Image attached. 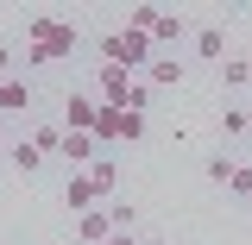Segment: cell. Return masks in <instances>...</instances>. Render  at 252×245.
<instances>
[{
  "label": "cell",
  "instance_id": "ac0fdd59",
  "mask_svg": "<svg viewBox=\"0 0 252 245\" xmlns=\"http://www.w3.org/2000/svg\"><path fill=\"white\" fill-rule=\"evenodd\" d=\"M120 138H126V145L145 138V113H120Z\"/></svg>",
  "mask_w": 252,
  "mask_h": 245
},
{
  "label": "cell",
  "instance_id": "d6986e66",
  "mask_svg": "<svg viewBox=\"0 0 252 245\" xmlns=\"http://www.w3.org/2000/svg\"><path fill=\"white\" fill-rule=\"evenodd\" d=\"M227 195H252V170H246V163H233V176H227Z\"/></svg>",
  "mask_w": 252,
  "mask_h": 245
},
{
  "label": "cell",
  "instance_id": "e0dca14e",
  "mask_svg": "<svg viewBox=\"0 0 252 245\" xmlns=\"http://www.w3.org/2000/svg\"><path fill=\"white\" fill-rule=\"evenodd\" d=\"M220 82H227V88H240V82H252L246 57H227V63H220Z\"/></svg>",
  "mask_w": 252,
  "mask_h": 245
},
{
  "label": "cell",
  "instance_id": "8992f818",
  "mask_svg": "<svg viewBox=\"0 0 252 245\" xmlns=\"http://www.w3.org/2000/svg\"><path fill=\"white\" fill-rule=\"evenodd\" d=\"M76 239H82V245H107V239H114V220H107V208H94V214L76 220Z\"/></svg>",
  "mask_w": 252,
  "mask_h": 245
},
{
  "label": "cell",
  "instance_id": "30bf717a",
  "mask_svg": "<svg viewBox=\"0 0 252 245\" xmlns=\"http://www.w3.org/2000/svg\"><path fill=\"white\" fill-rule=\"evenodd\" d=\"M6 163H13L19 176H38V163H44V151H38V145H6Z\"/></svg>",
  "mask_w": 252,
  "mask_h": 245
},
{
  "label": "cell",
  "instance_id": "7c38bea8",
  "mask_svg": "<svg viewBox=\"0 0 252 245\" xmlns=\"http://www.w3.org/2000/svg\"><path fill=\"white\" fill-rule=\"evenodd\" d=\"M94 145H120V107H101V120H94Z\"/></svg>",
  "mask_w": 252,
  "mask_h": 245
},
{
  "label": "cell",
  "instance_id": "7a4b0ae2",
  "mask_svg": "<svg viewBox=\"0 0 252 245\" xmlns=\"http://www.w3.org/2000/svg\"><path fill=\"white\" fill-rule=\"evenodd\" d=\"M152 38H145V31H107V38H101V63H114V69H126V76H132V69H152Z\"/></svg>",
  "mask_w": 252,
  "mask_h": 245
},
{
  "label": "cell",
  "instance_id": "9c48e42d",
  "mask_svg": "<svg viewBox=\"0 0 252 245\" xmlns=\"http://www.w3.org/2000/svg\"><path fill=\"white\" fill-rule=\"evenodd\" d=\"M63 157L69 163H94V132H63Z\"/></svg>",
  "mask_w": 252,
  "mask_h": 245
},
{
  "label": "cell",
  "instance_id": "44dd1931",
  "mask_svg": "<svg viewBox=\"0 0 252 245\" xmlns=\"http://www.w3.org/2000/svg\"><path fill=\"white\" fill-rule=\"evenodd\" d=\"M13 76V44H0V82Z\"/></svg>",
  "mask_w": 252,
  "mask_h": 245
},
{
  "label": "cell",
  "instance_id": "cb8c5ba5",
  "mask_svg": "<svg viewBox=\"0 0 252 245\" xmlns=\"http://www.w3.org/2000/svg\"><path fill=\"white\" fill-rule=\"evenodd\" d=\"M246 69H252V51H246Z\"/></svg>",
  "mask_w": 252,
  "mask_h": 245
},
{
  "label": "cell",
  "instance_id": "4fadbf2b",
  "mask_svg": "<svg viewBox=\"0 0 252 245\" xmlns=\"http://www.w3.org/2000/svg\"><path fill=\"white\" fill-rule=\"evenodd\" d=\"M183 19H177V13H164V19H158V26H152V44H183Z\"/></svg>",
  "mask_w": 252,
  "mask_h": 245
},
{
  "label": "cell",
  "instance_id": "7402d4cb",
  "mask_svg": "<svg viewBox=\"0 0 252 245\" xmlns=\"http://www.w3.org/2000/svg\"><path fill=\"white\" fill-rule=\"evenodd\" d=\"M107 245H139V239H132V233H114V239H107Z\"/></svg>",
  "mask_w": 252,
  "mask_h": 245
},
{
  "label": "cell",
  "instance_id": "277c9868",
  "mask_svg": "<svg viewBox=\"0 0 252 245\" xmlns=\"http://www.w3.org/2000/svg\"><path fill=\"white\" fill-rule=\"evenodd\" d=\"M63 208H69V214H76V220H82V214H94V208H101V189L89 183V170H76V176L63 183Z\"/></svg>",
  "mask_w": 252,
  "mask_h": 245
},
{
  "label": "cell",
  "instance_id": "d4e9b609",
  "mask_svg": "<svg viewBox=\"0 0 252 245\" xmlns=\"http://www.w3.org/2000/svg\"><path fill=\"white\" fill-rule=\"evenodd\" d=\"M246 208H252V195H246Z\"/></svg>",
  "mask_w": 252,
  "mask_h": 245
},
{
  "label": "cell",
  "instance_id": "8fae6325",
  "mask_svg": "<svg viewBox=\"0 0 252 245\" xmlns=\"http://www.w3.org/2000/svg\"><path fill=\"white\" fill-rule=\"evenodd\" d=\"M240 132H252V113L227 101V107H220V138H240Z\"/></svg>",
  "mask_w": 252,
  "mask_h": 245
},
{
  "label": "cell",
  "instance_id": "603a6c76",
  "mask_svg": "<svg viewBox=\"0 0 252 245\" xmlns=\"http://www.w3.org/2000/svg\"><path fill=\"white\" fill-rule=\"evenodd\" d=\"M139 245H170V239H139Z\"/></svg>",
  "mask_w": 252,
  "mask_h": 245
},
{
  "label": "cell",
  "instance_id": "5b68a950",
  "mask_svg": "<svg viewBox=\"0 0 252 245\" xmlns=\"http://www.w3.org/2000/svg\"><path fill=\"white\" fill-rule=\"evenodd\" d=\"M145 88H183V63L177 57H152V69H145Z\"/></svg>",
  "mask_w": 252,
  "mask_h": 245
},
{
  "label": "cell",
  "instance_id": "3957f363",
  "mask_svg": "<svg viewBox=\"0 0 252 245\" xmlns=\"http://www.w3.org/2000/svg\"><path fill=\"white\" fill-rule=\"evenodd\" d=\"M94 120H101V101L94 94H63V132H94Z\"/></svg>",
  "mask_w": 252,
  "mask_h": 245
},
{
  "label": "cell",
  "instance_id": "6da1fadb",
  "mask_svg": "<svg viewBox=\"0 0 252 245\" xmlns=\"http://www.w3.org/2000/svg\"><path fill=\"white\" fill-rule=\"evenodd\" d=\"M76 51V26L69 19H32L26 26V63H63Z\"/></svg>",
  "mask_w": 252,
  "mask_h": 245
},
{
  "label": "cell",
  "instance_id": "52a82bcc",
  "mask_svg": "<svg viewBox=\"0 0 252 245\" xmlns=\"http://www.w3.org/2000/svg\"><path fill=\"white\" fill-rule=\"evenodd\" d=\"M195 57H202V63H227V31L202 26V31H195Z\"/></svg>",
  "mask_w": 252,
  "mask_h": 245
},
{
  "label": "cell",
  "instance_id": "2e32d148",
  "mask_svg": "<svg viewBox=\"0 0 252 245\" xmlns=\"http://www.w3.org/2000/svg\"><path fill=\"white\" fill-rule=\"evenodd\" d=\"M107 220H114V233H132L139 208H132V201H107Z\"/></svg>",
  "mask_w": 252,
  "mask_h": 245
},
{
  "label": "cell",
  "instance_id": "ffe728a7",
  "mask_svg": "<svg viewBox=\"0 0 252 245\" xmlns=\"http://www.w3.org/2000/svg\"><path fill=\"white\" fill-rule=\"evenodd\" d=\"M233 176V157H208V183H227Z\"/></svg>",
  "mask_w": 252,
  "mask_h": 245
},
{
  "label": "cell",
  "instance_id": "5bb4252c",
  "mask_svg": "<svg viewBox=\"0 0 252 245\" xmlns=\"http://www.w3.org/2000/svg\"><path fill=\"white\" fill-rule=\"evenodd\" d=\"M32 145H38L44 157H51V151L63 157V126H32Z\"/></svg>",
  "mask_w": 252,
  "mask_h": 245
},
{
  "label": "cell",
  "instance_id": "9a60e30c",
  "mask_svg": "<svg viewBox=\"0 0 252 245\" xmlns=\"http://www.w3.org/2000/svg\"><path fill=\"white\" fill-rule=\"evenodd\" d=\"M89 183L101 189V201H107V195L120 189V170H114V163H89Z\"/></svg>",
  "mask_w": 252,
  "mask_h": 245
},
{
  "label": "cell",
  "instance_id": "ba28073f",
  "mask_svg": "<svg viewBox=\"0 0 252 245\" xmlns=\"http://www.w3.org/2000/svg\"><path fill=\"white\" fill-rule=\"evenodd\" d=\"M26 107H32V88L19 82V76H6V82H0V113L13 120V113H26Z\"/></svg>",
  "mask_w": 252,
  "mask_h": 245
}]
</instances>
